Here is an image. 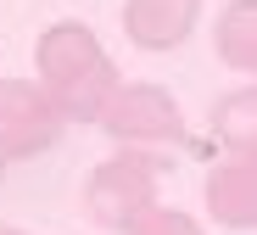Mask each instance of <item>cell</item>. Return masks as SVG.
<instances>
[{
	"label": "cell",
	"mask_w": 257,
	"mask_h": 235,
	"mask_svg": "<svg viewBox=\"0 0 257 235\" xmlns=\"http://www.w3.org/2000/svg\"><path fill=\"white\" fill-rule=\"evenodd\" d=\"M0 235H23V229H0Z\"/></svg>",
	"instance_id": "obj_11"
},
{
	"label": "cell",
	"mask_w": 257,
	"mask_h": 235,
	"mask_svg": "<svg viewBox=\"0 0 257 235\" xmlns=\"http://www.w3.org/2000/svg\"><path fill=\"white\" fill-rule=\"evenodd\" d=\"M207 129L218 140V151H257V84L218 96L207 112Z\"/></svg>",
	"instance_id": "obj_7"
},
{
	"label": "cell",
	"mask_w": 257,
	"mask_h": 235,
	"mask_svg": "<svg viewBox=\"0 0 257 235\" xmlns=\"http://www.w3.org/2000/svg\"><path fill=\"white\" fill-rule=\"evenodd\" d=\"M207 213L224 229H257V151H229L207 168Z\"/></svg>",
	"instance_id": "obj_5"
},
{
	"label": "cell",
	"mask_w": 257,
	"mask_h": 235,
	"mask_svg": "<svg viewBox=\"0 0 257 235\" xmlns=\"http://www.w3.org/2000/svg\"><path fill=\"white\" fill-rule=\"evenodd\" d=\"M157 185H162V157L123 146V151H112L106 163L90 168V179H84V213L101 229H123L128 235L157 207Z\"/></svg>",
	"instance_id": "obj_2"
},
{
	"label": "cell",
	"mask_w": 257,
	"mask_h": 235,
	"mask_svg": "<svg viewBox=\"0 0 257 235\" xmlns=\"http://www.w3.org/2000/svg\"><path fill=\"white\" fill-rule=\"evenodd\" d=\"M128 235H207V229H201L190 213H179V207H162V202H157V207H151V213H146L135 229H128Z\"/></svg>",
	"instance_id": "obj_9"
},
{
	"label": "cell",
	"mask_w": 257,
	"mask_h": 235,
	"mask_svg": "<svg viewBox=\"0 0 257 235\" xmlns=\"http://www.w3.org/2000/svg\"><path fill=\"white\" fill-rule=\"evenodd\" d=\"M0 174H6V151H0Z\"/></svg>",
	"instance_id": "obj_10"
},
{
	"label": "cell",
	"mask_w": 257,
	"mask_h": 235,
	"mask_svg": "<svg viewBox=\"0 0 257 235\" xmlns=\"http://www.w3.org/2000/svg\"><path fill=\"white\" fill-rule=\"evenodd\" d=\"M0 84H6V79H0Z\"/></svg>",
	"instance_id": "obj_12"
},
{
	"label": "cell",
	"mask_w": 257,
	"mask_h": 235,
	"mask_svg": "<svg viewBox=\"0 0 257 235\" xmlns=\"http://www.w3.org/2000/svg\"><path fill=\"white\" fill-rule=\"evenodd\" d=\"M62 123L67 118L56 112V101L39 84H28V79H6L0 84V151H6V163L51 151L62 140Z\"/></svg>",
	"instance_id": "obj_4"
},
{
	"label": "cell",
	"mask_w": 257,
	"mask_h": 235,
	"mask_svg": "<svg viewBox=\"0 0 257 235\" xmlns=\"http://www.w3.org/2000/svg\"><path fill=\"white\" fill-rule=\"evenodd\" d=\"M101 129L117 140V146H128V151H151V157L185 151L179 101L168 96L162 84H123L112 96V107H106V118H101Z\"/></svg>",
	"instance_id": "obj_3"
},
{
	"label": "cell",
	"mask_w": 257,
	"mask_h": 235,
	"mask_svg": "<svg viewBox=\"0 0 257 235\" xmlns=\"http://www.w3.org/2000/svg\"><path fill=\"white\" fill-rule=\"evenodd\" d=\"M212 45H218V62L257 79V0H235V6L218 17L212 28Z\"/></svg>",
	"instance_id": "obj_8"
},
{
	"label": "cell",
	"mask_w": 257,
	"mask_h": 235,
	"mask_svg": "<svg viewBox=\"0 0 257 235\" xmlns=\"http://www.w3.org/2000/svg\"><path fill=\"white\" fill-rule=\"evenodd\" d=\"M34 84L56 101L67 123H101L112 96L123 90L117 62L84 23H51L34 45Z\"/></svg>",
	"instance_id": "obj_1"
},
{
	"label": "cell",
	"mask_w": 257,
	"mask_h": 235,
	"mask_svg": "<svg viewBox=\"0 0 257 235\" xmlns=\"http://www.w3.org/2000/svg\"><path fill=\"white\" fill-rule=\"evenodd\" d=\"M201 0H123V34L140 51H174L190 39Z\"/></svg>",
	"instance_id": "obj_6"
}]
</instances>
